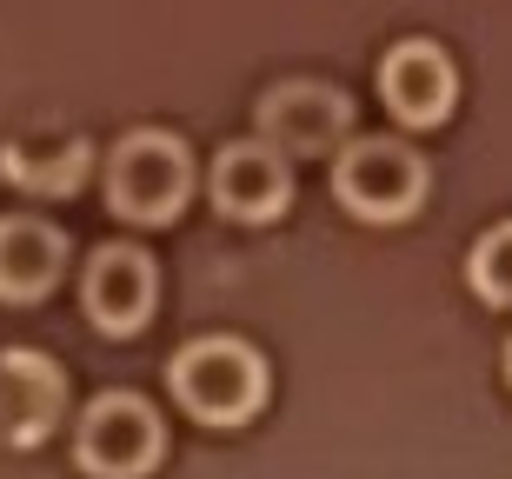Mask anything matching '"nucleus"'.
<instances>
[{
    "label": "nucleus",
    "mask_w": 512,
    "mask_h": 479,
    "mask_svg": "<svg viewBox=\"0 0 512 479\" xmlns=\"http://www.w3.org/2000/svg\"><path fill=\"white\" fill-rule=\"evenodd\" d=\"M167 386L200 426H240L266 400V360L247 340H233V333H207V340L173 353Z\"/></svg>",
    "instance_id": "1"
},
{
    "label": "nucleus",
    "mask_w": 512,
    "mask_h": 479,
    "mask_svg": "<svg viewBox=\"0 0 512 479\" xmlns=\"http://www.w3.org/2000/svg\"><path fill=\"white\" fill-rule=\"evenodd\" d=\"M193 200V154L180 134L140 127L107 154V207L133 227H167Z\"/></svg>",
    "instance_id": "2"
},
{
    "label": "nucleus",
    "mask_w": 512,
    "mask_h": 479,
    "mask_svg": "<svg viewBox=\"0 0 512 479\" xmlns=\"http://www.w3.org/2000/svg\"><path fill=\"white\" fill-rule=\"evenodd\" d=\"M333 193L353 220H373V227L413 220V207L426 200V160L406 140L360 134L333 154Z\"/></svg>",
    "instance_id": "3"
},
{
    "label": "nucleus",
    "mask_w": 512,
    "mask_h": 479,
    "mask_svg": "<svg viewBox=\"0 0 512 479\" xmlns=\"http://www.w3.org/2000/svg\"><path fill=\"white\" fill-rule=\"evenodd\" d=\"M167 426L140 393H100L74 426V460L94 479H140L160 466Z\"/></svg>",
    "instance_id": "4"
},
{
    "label": "nucleus",
    "mask_w": 512,
    "mask_h": 479,
    "mask_svg": "<svg viewBox=\"0 0 512 479\" xmlns=\"http://www.w3.org/2000/svg\"><path fill=\"white\" fill-rule=\"evenodd\" d=\"M207 193L220 220H240V227H266L293 207V160L273 147V140H233L213 154Z\"/></svg>",
    "instance_id": "5"
},
{
    "label": "nucleus",
    "mask_w": 512,
    "mask_h": 479,
    "mask_svg": "<svg viewBox=\"0 0 512 479\" xmlns=\"http://www.w3.org/2000/svg\"><path fill=\"white\" fill-rule=\"evenodd\" d=\"M353 134V100L340 87L320 80H286L260 100V140H273L286 160H313V154H340Z\"/></svg>",
    "instance_id": "6"
},
{
    "label": "nucleus",
    "mask_w": 512,
    "mask_h": 479,
    "mask_svg": "<svg viewBox=\"0 0 512 479\" xmlns=\"http://www.w3.org/2000/svg\"><path fill=\"white\" fill-rule=\"evenodd\" d=\"M153 300H160V280H153V253L127 247V240H107L94 247L87 273H80V307L87 320L107 333V340H127L153 320Z\"/></svg>",
    "instance_id": "7"
},
{
    "label": "nucleus",
    "mask_w": 512,
    "mask_h": 479,
    "mask_svg": "<svg viewBox=\"0 0 512 479\" xmlns=\"http://www.w3.org/2000/svg\"><path fill=\"white\" fill-rule=\"evenodd\" d=\"M380 100L393 107L399 127H439L459 100V74L446 47L433 40H399L393 54L380 60Z\"/></svg>",
    "instance_id": "8"
},
{
    "label": "nucleus",
    "mask_w": 512,
    "mask_h": 479,
    "mask_svg": "<svg viewBox=\"0 0 512 479\" xmlns=\"http://www.w3.org/2000/svg\"><path fill=\"white\" fill-rule=\"evenodd\" d=\"M67 413V380L47 353H0V440L40 446Z\"/></svg>",
    "instance_id": "9"
},
{
    "label": "nucleus",
    "mask_w": 512,
    "mask_h": 479,
    "mask_svg": "<svg viewBox=\"0 0 512 479\" xmlns=\"http://www.w3.org/2000/svg\"><path fill=\"white\" fill-rule=\"evenodd\" d=\"M60 273H67V233L34 213H7L0 220V300L27 307L60 287Z\"/></svg>",
    "instance_id": "10"
},
{
    "label": "nucleus",
    "mask_w": 512,
    "mask_h": 479,
    "mask_svg": "<svg viewBox=\"0 0 512 479\" xmlns=\"http://www.w3.org/2000/svg\"><path fill=\"white\" fill-rule=\"evenodd\" d=\"M87 140H54L47 154H34V147H7L0 154V173L14 180V187H27V193H74L80 180H87Z\"/></svg>",
    "instance_id": "11"
},
{
    "label": "nucleus",
    "mask_w": 512,
    "mask_h": 479,
    "mask_svg": "<svg viewBox=\"0 0 512 479\" xmlns=\"http://www.w3.org/2000/svg\"><path fill=\"white\" fill-rule=\"evenodd\" d=\"M466 287L486 300V307H512V220L486 227L466 253Z\"/></svg>",
    "instance_id": "12"
},
{
    "label": "nucleus",
    "mask_w": 512,
    "mask_h": 479,
    "mask_svg": "<svg viewBox=\"0 0 512 479\" xmlns=\"http://www.w3.org/2000/svg\"><path fill=\"white\" fill-rule=\"evenodd\" d=\"M506 380H512V346H506Z\"/></svg>",
    "instance_id": "13"
}]
</instances>
